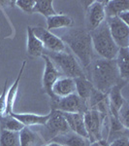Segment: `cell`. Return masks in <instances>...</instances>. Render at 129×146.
<instances>
[{
  "instance_id": "6da1fadb",
  "label": "cell",
  "mask_w": 129,
  "mask_h": 146,
  "mask_svg": "<svg viewBox=\"0 0 129 146\" xmlns=\"http://www.w3.org/2000/svg\"><path fill=\"white\" fill-rule=\"evenodd\" d=\"M63 43L71 50L72 54L76 56L81 62V66L88 68L94 58V52L90 32L86 29L75 28L63 33L60 37Z\"/></svg>"
},
{
  "instance_id": "7a4b0ae2",
  "label": "cell",
  "mask_w": 129,
  "mask_h": 146,
  "mask_svg": "<svg viewBox=\"0 0 129 146\" xmlns=\"http://www.w3.org/2000/svg\"><path fill=\"white\" fill-rule=\"evenodd\" d=\"M90 66L91 84L94 89L103 94H108L115 85L122 80L119 77L115 60L95 58L91 62Z\"/></svg>"
},
{
  "instance_id": "3957f363",
  "label": "cell",
  "mask_w": 129,
  "mask_h": 146,
  "mask_svg": "<svg viewBox=\"0 0 129 146\" xmlns=\"http://www.w3.org/2000/svg\"><path fill=\"white\" fill-rule=\"evenodd\" d=\"M92 42L93 52H95L101 58L104 60H115L119 48L113 40L106 20L96 29L90 32Z\"/></svg>"
},
{
  "instance_id": "277c9868",
  "label": "cell",
  "mask_w": 129,
  "mask_h": 146,
  "mask_svg": "<svg viewBox=\"0 0 129 146\" xmlns=\"http://www.w3.org/2000/svg\"><path fill=\"white\" fill-rule=\"evenodd\" d=\"M43 55L50 58L53 65L62 74V76L73 79L86 76L83 67L79 63L76 56L68 50L65 52H59V53L44 50Z\"/></svg>"
},
{
  "instance_id": "5b68a950",
  "label": "cell",
  "mask_w": 129,
  "mask_h": 146,
  "mask_svg": "<svg viewBox=\"0 0 129 146\" xmlns=\"http://www.w3.org/2000/svg\"><path fill=\"white\" fill-rule=\"evenodd\" d=\"M105 119H106L105 115H103L93 109H88L84 113V127H86V131L88 133V137L90 139V143L103 139L102 126Z\"/></svg>"
},
{
  "instance_id": "8992f818",
  "label": "cell",
  "mask_w": 129,
  "mask_h": 146,
  "mask_svg": "<svg viewBox=\"0 0 129 146\" xmlns=\"http://www.w3.org/2000/svg\"><path fill=\"white\" fill-rule=\"evenodd\" d=\"M51 109L66 113H84L88 109L86 101L82 100L76 93L65 96L58 98L51 101Z\"/></svg>"
},
{
  "instance_id": "52a82bcc",
  "label": "cell",
  "mask_w": 129,
  "mask_h": 146,
  "mask_svg": "<svg viewBox=\"0 0 129 146\" xmlns=\"http://www.w3.org/2000/svg\"><path fill=\"white\" fill-rule=\"evenodd\" d=\"M86 30L88 32L96 29L101 23L106 20L105 15V3L106 1H86Z\"/></svg>"
},
{
  "instance_id": "ba28073f",
  "label": "cell",
  "mask_w": 129,
  "mask_h": 146,
  "mask_svg": "<svg viewBox=\"0 0 129 146\" xmlns=\"http://www.w3.org/2000/svg\"><path fill=\"white\" fill-rule=\"evenodd\" d=\"M113 40L118 48H128L129 46V25H125L118 17L106 18Z\"/></svg>"
},
{
  "instance_id": "9c48e42d",
  "label": "cell",
  "mask_w": 129,
  "mask_h": 146,
  "mask_svg": "<svg viewBox=\"0 0 129 146\" xmlns=\"http://www.w3.org/2000/svg\"><path fill=\"white\" fill-rule=\"evenodd\" d=\"M32 31H33L35 36L42 42L45 50L55 52V53L65 52L68 50V48L63 43L62 40L60 39V37L51 33V31H50V30L42 27H32Z\"/></svg>"
},
{
  "instance_id": "30bf717a",
  "label": "cell",
  "mask_w": 129,
  "mask_h": 146,
  "mask_svg": "<svg viewBox=\"0 0 129 146\" xmlns=\"http://www.w3.org/2000/svg\"><path fill=\"white\" fill-rule=\"evenodd\" d=\"M42 58L45 60V71L43 75V88L45 90L46 94L51 98V101L57 100L58 98L53 95V87L56 81L59 78H61L62 74L57 70L51 60L45 55H42Z\"/></svg>"
},
{
  "instance_id": "8fae6325",
  "label": "cell",
  "mask_w": 129,
  "mask_h": 146,
  "mask_svg": "<svg viewBox=\"0 0 129 146\" xmlns=\"http://www.w3.org/2000/svg\"><path fill=\"white\" fill-rule=\"evenodd\" d=\"M49 114H50V117H49V120L45 126L49 129L51 138H53L56 135H64V133L71 131L61 111L51 109V111Z\"/></svg>"
},
{
  "instance_id": "7c38bea8",
  "label": "cell",
  "mask_w": 129,
  "mask_h": 146,
  "mask_svg": "<svg viewBox=\"0 0 129 146\" xmlns=\"http://www.w3.org/2000/svg\"><path fill=\"white\" fill-rule=\"evenodd\" d=\"M127 83L125 80H121L116 85L109 91L108 93V100H109V110L110 114L112 116L118 118V112L120 109V107L124 104L126 101L125 98L121 95V90L124 88V86Z\"/></svg>"
},
{
  "instance_id": "4fadbf2b",
  "label": "cell",
  "mask_w": 129,
  "mask_h": 146,
  "mask_svg": "<svg viewBox=\"0 0 129 146\" xmlns=\"http://www.w3.org/2000/svg\"><path fill=\"white\" fill-rule=\"evenodd\" d=\"M63 116L66 120L68 126L70 128V131L77 133L79 135H82L84 137H88V133L86 131L84 122V114L83 113H66L62 112Z\"/></svg>"
},
{
  "instance_id": "5bb4252c",
  "label": "cell",
  "mask_w": 129,
  "mask_h": 146,
  "mask_svg": "<svg viewBox=\"0 0 129 146\" xmlns=\"http://www.w3.org/2000/svg\"><path fill=\"white\" fill-rule=\"evenodd\" d=\"M51 141H55L62 146H90V141L88 138L79 135L73 131H69L64 135H56L51 138Z\"/></svg>"
},
{
  "instance_id": "9a60e30c",
  "label": "cell",
  "mask_w": 129,
  "mask_h": 146,
  "mask_svg": "<svg viewBox=\"0 0 129 146\" xmlns=\"http://www.w3.org/2000/svg\"><path fill=\"white\" fill-rule=\"evenodd\" d=\"M11 116L22 123L24 127H31V126H45L49 120L50 114L47 115H37L32 113H15L12 112Z\"/></svg>"
},
{
  "instance_id": "2e32d148",
  "label": "cell",
  "mask_w": 129,
  "mask_h": 146,
  "mask_svg": "<svg viewBox=\"0 0 129 146\" xmlns=\"http://www.w3.org/2000/svg\"><path fill=\"white\" fill-rule=\"evenodd\" d=\"M53 93L56 98H65L76 93V86L73 78L62 77L55 82L53 87Z\"/></svg>"
},
{
  "instance_id": "e0dca14e",
  "label": "cell",
  "mask_w": 129,
  "mask_h": 146,
  "mask_svg": "<svg viewBox=\"0 0 129 146\" xmlns=\"http://www.w3.org/2000/svg\"><path fill=\"white\" fill-rule=\"evenodd\" d=\"M128 60H129V50L128 48H119L116 58V64L118 70V74L120 79L127 81L129 76V67H128Z\"/></svg>"
},
{
  "instance_id": "ac0fdd59",
  "label": "cell",
  "mask_w": 129,
  "mask_h": 146,
  "mask_svg": "<svg viewBox=\"0 0 129 146\" xmlns=\"http://www.w3.org/2000/svg\"><path fill=\"white\" fill-rule=\"evenodd\" d=\"M26 65V62L23 60L22 67L20 69V72L18 74V77L16 79V81L14 82V84L11 86V88L9 89L8 92H7V109H6V115L11 114L13 112V108H14V104H15L16 101V98H17L18 95V86H20V78H22V72L24 70V67Z\"/></svg>"
},
{
  "instance_id": "d6986e66",
  "label": "cell",
  "mask_w": 129,
  "mask_h": 146,
  "mask_svg": "<svg viewBox=\"0 0 129 146\" xmlns=\"http://www.w3.org/2000/svg\"><path fill=\"white\" fill-rule=\"evenodd\" d=\"M105 15L106 18L118 17L120 13L124 11H129L128 0H109L105 3Z\"/></svg>"
},
{
  "instance_id": "ffe728a7",
  "label": "cell",
  "mask_w": 129,
  "mask_h": 146,
  "mask_svg": "<svg viewBox=\"0 0 129 146\" xmlns=\"http://www.w3.org/2000/svg\"><path fill=\"white\" fill-rule=\"evenodd\" d=\"M43 44L34 35L32 27H27V54L31 56H42L44 53Z\"/></svg>"
},
{
  "instance_id": "44dd1931",
  "label": "cell",
  "mask_w": 129,
  "mask_h": 146,
  "mask_svg": "<svg viewBox=\"0 0 129 146\" xmlns=\"http://www.w3.org/2000/svg\"><path fill=\"white\" fill-rule=\"evenodd\" d=\"M74 82H75V86H76V94L82 100H84V101L88 102L91 92L94 89L93 85L91 84V82L88 80L86 76L75 78Z\"/></svg>"
},
{
  "instance_id": "7402d4cb",
  "label": "cell",
  "mask_w": 129,
  "mask_h": 146,
  "mask_svg": "<svg viewBox=\"0 0 129 146\" xmlns=\"http://www.w3.org/2000/svg\"><path fill=\"white\" fill-rule=\"evenodd\" d=\"M73 25V20L67 15L56 14L55 16L47 18V29H56V28H67Z\"/></svg>"
},
{
  "instance_id": "603a6c76",
  "label": "cell",
  "mask_w": 129,
  "mask_h": 146,
  "mask_svg": "<svg viewBox=\"0 0 129 146\" xmlns=\"http://www.w3.org/2000/svg\"><path fill=\"white\" fill-rule=\"evenodd\" d=\"M128 129H126L120 122L118 121V118L110 115V131L109 135H108L107 141L112 142L113 140L120 137V136H127Z\"/></svg>"
},
{
  "instance_id": "cb8c5ba5",
  "label": "cell",
  "mask_w": 129,
  "mask_h": 146,
  "mask_svg": "<svg viewBox=\"0 0 129 146\" xmlns=\"http://www.w3.org/2000/svg\"><path fill=\"white\" fill-rule=\"evenodd\" d=\"M20 146H37L42 141L36 133H34L29 127H24L20 131Z\"/></svg>"
},
{
  "instance_id": "d4e9b609",
  "label": "cell",
  "mask_w": 129,
  "mask_h": 146,
  "mask_svg": "<svg viewBox=\"0 0 129 146\" xmlns=\"http://www.w3.org/2000/svg\"><path fill=\"white\" fill-rule=\"evenodd\" d=\"M33 13L41 14L44 17H46V19L57 14L53 9V0H37L33 8Z\"/></svg>"
},
{
  "instance_id": "484cf974",
  "label": "cell",
  "mask_w": 129,
  "mask_h": 146,
  "mask_svg": "<svg viewBox=\"0 0 129 146\" xmlns=\"http://www.w3.org/2000/svg\"><path fill=\"white\" fill-rule=\"evenodd\" d=\"M0 126H1V129L17 131V133H20L24 128V126L18 120L14 118L10 114L4 115L3 117L0 118Z\"/></svg>"
},
{
  "instance_id": "4316f807",
  "label": "cell",
  "mask_w": 129,
  "mask_h": 146,
  "mask_svg": "<svg viewBox=\"0 0 129 146\" xmlns=\"http://www.w3.org/2000/svg\"><path fill=\"white\" fill-rule=\"evenodd\" d=\"M0 146H20V133L17 131L1 129Z\"/></svg>"
},
{
  "instance_id": "83f0119b",
  "label": "cell",
  "mask_w": 129,
  "mask_h": 146,
  "mask_svg": "<svg viewBox=\"0 0 129 146\" xmlns=\"http://www.w3.org/2000/svg\"><path fill=\"white\" fill-rule=\"evenodd\" d=\"M129 104L127 100L124 102V104L120 107V109L118 112V119L121 124L125 127L126 129H128V117H129Z\"/></svg>"
},
{
  "instance_id": "f1b7e54d",
  "label": "cell",
  "mask_w": 129,
  "mask_h": 146,
  "mask_svg": "<svg viewBox=\"0 0 129 146\" xmlns=\"http://www.w3.org/2000/svg\"><path fill=\"white\" fill-rule=\"evenodd\" d=\"M36 1L35 0H18L16 4L20 9L27 14H33V8Z\"/></svg>"
},
{
  "instance_id": "f546056e",
  "label": "cell",
  "mask_w": 129,
  "mask_h": 146,
  "mask_svg": "<svg viewBox=\"0 0 129 146\" xmlns=\"http://www.w3.org/2000/svg\"><path fill=\"white\" fill-rule=\"evenodd\" d=\"M7 92H8V81L5 82L2 94L0 95V118L6 115L7 109Z\"/></svg>"
},
{
  "instance_id": "4dcf8cb0",
  "label": "cell",
  "mask_w": 129,
  "mask_h": 146,
  "mask_svg": "<svg viewBox=\"0 0 129 146\" xmlns=\"http://www.w3.org/2000/svg\"><path fill=\"white\" fill-rule=\"evenodd\" d=\"M110 146H129L128 136H120L110 142Z\"/></svg>"
},
{
  "instance_id": "1f68e13d",
  "label": "cell",
  "mask_w": 129,
  "mask_h": 146,
  "mask_svg": "<svg viewBox=\"0 0 129 146\" xmlns=\"http://www.w3.org/2000/svg\"><path fill=\"white\" fill-rule=\"evenodd\" d=\"M118 18L120 21H122L125 25H129V11H124L122 13H120L118 16Z\"/></svg>"
},
{
  "instance_id": "d6a6232c",
  "label": "cell",
  "mask_w": 129,
  "mask_h": 146,
  "mask_svg": "<svg viewBox=\"0 0 129 146\" xmlns=\"http://www.w3.org/2000/svg\"><path fill=\"white\" fill-rule=\"evenodd\" d=\"M90 146H110V143L106 139H100L90 143Z\"/></svg>"
},
{
  "instance_id": "836d02e7",
  "label": "cell",
  "mask_w": 129,
  "mask_h": 146,
  "mask_svg": "<svg viewBox=\"0 0 129 146\" xmlns=\"http://www.w3.org/2000/svg\"><path fill=\"white\" fill-rule=\"evenodd\" d=\"M46 146H62V145L57 142H55V141H51V142L49 143V144H47Z\"/></svg>"
}]
</instances>
